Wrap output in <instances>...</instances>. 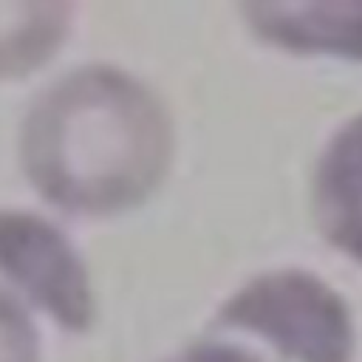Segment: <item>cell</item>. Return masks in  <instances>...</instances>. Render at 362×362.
<instances>
[{
    "mask_svg": "<svg viewBox=\"0 0 362 362\" xmlns=\"http://www.w3.org/2000/svg\"><path fill=\"white\" fill-rule=\"evenodd\" d=\"M28 184L71 215L141 204L167 175L173 124L161 99L116 65H82L45 85L20 124Z\"/></svg>",
    "mask_w": 362,
    "mask_h": 362,
    "instance_id": "1",
    "label": "cell"
},
{
    "mask_svg": "<svg viewBox=\"0 0 362 362\" xmlns=\"http://www.w3.org/2000/svg\"><path fill=\"white\" fill-rule=\"evenodd\" d=\"M0 362H40V337L28 311L0 288Z\"/></svg>",
    "mask_w": 362,
    "mask_h": 362,
    "instance_id": "7",
    "label": "cell"
},
{
    "mask_svg": "<svg viewBox=\"0 0 362 362\" xmlns=\"http://www.w3.org/2000/svg\"><path fill=\"white\" fill-rule=\"evenodd\" d=\"M240 14L260 40L277 48L362 59V0L249 3Z\"/></svg>",
    "mask_w": 362,
    "mask_h": 362,
    "instance_id": "4",
    "label": "cell"
},
{
    "mask_svg": "<svg viewBox=\"0 0 362 362\" xmlns=\"http://www.w3.org/2000/svg\"><path fill=\"white\" fill-rule=\"evenodd\" d=\"M164 362H260V359L255 354H249V351L235 348V345L195 342V345H187L184 351H178L175 356H170Z\"/></svg>",
    "mask_w": 362,
    "mask_h": 362,
    "instance_id": "8",
    "label": "cell"
},
{
    "mask_svg": "<svg viewBox=\"0 0 362 362\" xmlns=\"http://www.w3.org/2000/svg\"><path fill=\"white\" fill-rule=\"evenodd\" d=\"M0 274L65 331L82 334L93 325L88 269L68 235L42 215L0 209Z\"/></svg>",
    "mask_w": 362,
    "mask_h": 362,
    "instance_id": "3",
    "label": "cell"
},
{
    "mask_svg": "<svg viewBox=\"0 0 362 362\" xmlns=\"http://www.w3.org/2000/svg\"><path fill=\"white\" fill-rule=\"evenodd\" d=\"M311 201L325 240L362 263V113L345 122L320 153Z\"/></svg>",
    "mask_w": 362,
    "mask_h": 362,
    "instance_id": "5",
    "label": "cell"
},
{
    "mask_svg": "<svg viewBox=\"0 0 362 362\" xmlns=\"http://www.w3.org/2000/svg\"><path fill=\"white\" fill-rule=\"evenodd\" d=\"M218 325L266 337L297 362H351L354 322L342 297L308 272H269L238 288Z\"/></svg>",
    "mask_w": 362,
    "mask_h": 362,
    "instance_id": "2",
    "label": "cell"
},
{
    "mask_svg": "<svg viewBox=\"0 0 362 362\" xmlns=\"http://www.w3.org/2000/svg\"><path fill=\"white\" fill-rule=\"evenodd\" d=\"M68 28V3H0V79L25 76L48 62Z\"/></svg>",
    "mask_w": 362,
    "mask_h": 362,
    "instance_id": "6",
    "label": "cell"
}]
</instances>
